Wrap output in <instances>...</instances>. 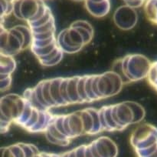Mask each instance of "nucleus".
<instances>
[{
  "instance_id": "bb28decb",
  "label": "nucleus",
  "mask_w": 157,
  "mask_h": 157,
  "mask_svg": "<svg viewBox=\"0 0 157 157\" xmlns=\"http://www.w3.org/2000/svg\"><path fill=\"white\" fill-rule=\"evenodd\" d=\"M127 6H130L132 8H137L142 6L144 4V2L140 1V0H124Z\"/></svg>"
},
{
  "instance_id": "20e7f679",
  "label": "nucleus",
  "mask_w": 157,
  "mask_h": 157,
  "mask_svg": "<svg viewBox=\"0 0 157 157\" xmlns=\"http://www.w3.org/2000/svg\"><path fill=\"white\" fill-rule=\"evenodd\" d=\"M85 6L92 15L102 17L110 11V4L109 0H85Z\"/></svg>"
},
{
  "instance_id": "f8f14e48",
  "label": "nucleus",
  "mask_w": 157,
  "mask_h": 157,
  "mask_svg": "<svg viewBox=\"0 0 157 157\" xmlns=\"http://www.w3.org/2000/svg\"><path fill=\"white\" fill-rule=\"evenodd\" d=\"M144 9L149 19L157 24V0H147Z\"/></svg>"
},
{
  "instance_id": "dca6fc26",
  "label": "nucleus",
  "mask_w": 157,
  "mask_h": 157,
  "mask_svg": "<svg viewBox=\"0 0 157 157\" xmlns=\"http://www.w3.org/2000/svg\"><path fill=\"white\" fill-rule=\"evenodd\" d=\"M67 31L71 40L72 42H73L75 46L81 48L84 46H85L82 36H81L80 32H78L75 28L70 27L69 29H67Z\"/></svg>"
},
{
  "instance_id": "c85d7f7f",
  "label": "nucleus",
  "mask_w": 157,
  "mask_h": 157,
  "mask_svg": "<svg viewBox=\"0 0 157 157\" xmlns=\"http://www.w3.org/2000/svg\"><path fill=\"white\" fill-rule=\"evenodd\" d=\"M89 147H90V151H91V152H92V154H93L94 157H101V155L99 154V152H98V149H97L94 142L93 141L92 143H90V144H89Z\"/></svg>"
},
{
  "instance_id": "f3484780",
  "label": "nucleus",
  "mask_w": 157,
  "mask_h": 157,
  "mask_svg": "<svg viewBox=\"0 0 157 157\" xmlns=\"http://www.w3.org/2000/svg\"><path fill=\"white\" fill-rule=\"evenodd\" d=\"M86 76H87V75L79 76V79H78V95H79V98H80V101H81V103H87V102H89L88 98H87V94H86V91H85Z\"/></svg>"
},
{
  "instance_id": "c756f323",
  "label": "nucleus",
  "mask_w": 157,
  "mask_h": 157,
  "mask_svg": "<svg viewBox=\"0 0 157 157\" xmlns=\"http://www.w3.org/2000/svg\"><path fill=\"white\" fill-rule=\"evenodd\" d=\"M85 157H94L93 154H92L91 151H90V147H89V145H86Z\"/></svg>"
},
{
  "instance_id": "6e6552de",
  "label": "nucleus",
  "mask_w": 157,
  "mask_h": 157,
  "mask_svg": "<svg viewBox=\"0 0 157 157\" xmlns=\"http://www.w3.org/2000/svg\"><path fill=\"white\" fill-rule=\"evenodd\" d=\"M61 79H62V78H56L51 79V95H52V99L56 104V106H61L65 105L62 98H61V92H60V85H61Z\"/></svg>"
},
{
  "instance_id": "f257e3e1",
  "label": "nucleus",
  "mask_w": 157,
  "mask_h": 157,
  "mask_svg": "<svg viewBox=\"0 0 157 157\" xmlns=\"http://www.w3.org/2000/svg\"><path fill=\"white\" fill-rule=\"evenodd\" d=\"M150 66V61L144 55H128L122 60L123 72L129 81L147 76Z\"/></svg>"
},
{
  "instance_id": "2eb2a0df",
  "label": "nucleus",
  "mask_w": 157,
  "mask_h": 157,
  "mask_svg": "<svg viewBox=\"0 0 157 157\" xmlns=\"http://www.w3.org/2000/svg\"><path fill=\"white\" fill-rule=\"evenodd\" d=\"M58 43H57V41H55V42H53L52 44L49 45V46H45V47H42V48H37V47H34V46H31L32 48V51L33 52V53L36 55L37 57L38 58V59L42 57H44L45 55H48L49 53L52 52L55 48L58 46Z\"/></svg>"
},
{
  "instance_id": "393cba45",
  "label": "nucleus",
  "mask_w": 157,
  "mask_h": 157,
  "mask_svg": "<svg viewBox=\"0 0 157 157\" xmlns=\"http://www.w3.org/2000/svg\"><path fill=\"white\" fill-rule=\"evenodd\" d=\"M63 52H64L63 51H62V52H60V53L58 54V55H57V56L55 57V58H53V59L51 60L50 62H48L46 63L44 66H55V65L58 64V63L60 61H61V58H62Z\"/></svg>"
},
{
  "instance_id": "a878e982",
  "label": "nucleus",
  "mask_w": 157,
  "mask_h": 157,
  "mask_svg": "<svg viewBox=\"0 0 157 157\" xmlns=\"http://www.w3.org/2000/svg\"><path fill=\"white\" fill-rule=\"evenodd\" d=\"M85 148L86 145H82L75 148V155L76 157H85Z\"/></svg>"
},
{
  "instance_id": "6ab92c4d",
  "label": "nucleus",
  "mask_w": 157,
  "mask_h": 157,
  "mask_svg": "<svg viewBox=\"0 0 157 157\" xmlns=\"http://www.w3.org/2000/svg\"><path fill=\"white\" fill-rule=\"evenodd\" d=\"M55 30V18H52L51 21L46 23L45 25L40 27L33 28L32 29V31L33 33H44V32H50V31Z\"/></svg>"
},
{
  "instance_id": "0eeeda50",
  "label": "nucleus",
  "mask_w": 157,
  "mask_h": 157,
  "mask_svg": "<svg viewBox=\"0 0 157 157\" xmlns=\"http://www.w3.org/2000/svg\"><path fill=\"white\" fill-rule=\"evenodd\" d=\"M68 119L73 138L84 134V126L81 111L68 114Z\"/></svg>"
},
{
  "instance_id": "aec40b11",
  "label": "nucleus",
  "mask_w": 157,
  "mask_h": 157,
  "mask_svg": "<svg viewBox=\"0 0 157 157\" xmlns=\"http://www.w3.org/2000/svg\"><path fill=\"white\" fill-rule=\"evenodd\" d=\"M92 78H93V75H87V76H86L85 91H86V94H87V98H88L89 102H93V101H95V100H98V99H97V97L95 96L93 91H92V86H91Z\"/></svg>"
},
{
  "instance_id": "7ed1b4c3",
  "label": "nucleus",
  "mask_w": 157,
  "mask_h": 157,
  "mask_svg": "<svg viewBox=\"0 0 157 157\" xmlns=\"http://www.w3.org/2000/svg\"><path fill=\"white\" fill-rule=\"evenodd\" d=\"M94 142L101 157H117V146L110 138L102 136Z\"/></svg>"
},
{
  "instance_id": "9d476101",
  "label": "nucleus",
  "mask_w": 157,
  "mask_h": 157,
  "mask_svg": "<svg viewBox=\"0 0 157 157\" xmlns=\"http://www.w3.org/2000/svg\"><path fill=\"white\" fill-rule=\"evenodd\" d=\"M15 63L10 55L2 54L1 56V75H10L15 69Z\"/></svg>"
},
{
  "instance_id": "ddd939ff",
  "label": "nucleus",
  "mask_w": 157,
  "mask_h": 157,
  "mask_svg": "<svg viewBox=\"0 0 157 157\" xmlns=\"http://www.w3.org/2000/svg\"><path fill=\"white\" fill-rule=\"evenodd\" d=\"M50 84L51 79L43 80V81H41V91H42L43 97H44L46 103L48 104V106L51 108L57 107L56 104H55V101L53 100L52 95H51Z\"/></svg>"
},
{
  "instance_id": "1a4fd4ad",
  "label": "nucleus",
  "mask_w": 157,
  "mask_h": 157,
  "mask_svg": "<svg viewBox=\"0 0 157 157\" xmlns=\"http://www.w3.org/2000/svg\"><path fill=\"white\" fill-rule=\"evenodd\" d=\"M78 79H79V76L68 78V83H67V95H68L71 103H81L78 92Z\"/></svg>"
},
{
  "instance_id": "7c9ffc66",
  "label": "nucleus",
  "mask_w": 157,
  "mask_h": 157,
  "mask_svg": "<svg viewBox=\"0 0 157 157\" xmlns=\"http://www.w3.org/2000/svg\"><path fill=\"white\" fill-rule=\"evenodd\" d=\"M67 157H76V155H75V149L67 152Z\"/></svg>"
},
{
  "instance_id": "a211bd4d",
  "label": "nucleus",
  "mask_w": 157,
  "mask_h": 157,
  "mask_svg": "<svg viewBox=\"0 0 157 157\" xmlns=\"http://www.w3.org/2000/svg\"><path fill=\"white\" fill-rule=\"evenodd\" d=\"M53 18L54 17L53 15H52V12H51V9L48 8V11L46 12L45 15H44V16L41 17L40 19L37 20V21L32 22H29V26H30L31 29L40 27V26H44V25H45L46 23H48L49 21H51Z\"/></svg>"
},
{
  "instance_id": "5701e85b",
  "label": "nucleus",
  "mask_w": 157,
  "mask_h": 157,
  "mask_svg": "<svg viewBox=\"0 0 157 157\" xmlns=\"http://www.w3.org/2000/svg\"><path fill=\"white\" fill-rule=\"evenodd\" d=\"M73 28H75V29L80 32V34H81V36H82L83 39H84V45L87 44V43H89L90 41H91L94 35L90 33L89 31H87V29H84V28L82 27H73Z\"/></svg>"
},
{
  "instance_id": "423d86ee",
  "label": "nucleus",
  "mask_w": 157,
  "mask_h": 157,
  "mask_svg": "<svg viewBox=\"0 0 157 157\" xmlns=\"http://www.w3.org/2000/svg\"><path fill=\"white\" fill-rule=\"evenodd\" d=\"M98 88L102 99L114 95V86L108 72L99 75Z\"/></svg>"
},
{
  "instance_id": "cd10ccee",
  "label": "nucleus",
  "mask_w": 157,
  "mask_h": 157,
  "mask_svg": "<svg viewBox=\"0 0 157 157\" xmlns=\"http://www.w3.org/2000/svg\"><path fill=\"white\" fill-rule=\"evenodd\" d=\"M2 157H15V154L11 149L10 146L6 148H2Z\"/></svg>"
},
{
  "instance_id": "4be33fe9",
  "label": "nucleus",
  "mask_w": 157,
  "mask_h": 157,
  "mask_svg": "<svg viewBox=\"0 0 157 157\" xmlns=\"http://www.w3.org/2000/svg\"><path fill=\"white\" fill-rule=\"evenodd\" d=\"M34 90H35V95H36L38 102H39L40 104L43 106V108H44V109H46V110L51 109V107L48 106V104L46 103V101L44 100V97H43L42 91H41V82H40V83H38V84L37 85L35 88H34Z\"/></svg>"
},
{
  "instance_id": "c9c22d12",
  "label": "nucleus",
  "mask_w": 157,
  "mask_h": 157,
  "mask_svg": "<svg viewBox=\"0 0 157 157\" xmlns=\"http://www.w3.org/2000/svg\"><path fill=\"white\" fill-rule=\"evenodd\" d=\"M140 1H142V2H146L147 0H140Z\"/></svg>"
},
{
  "instance_id": "2f4dec72",
  "label": "nucleus",
  "mask_w": 157,
  "mask_h": 157,
  "mask_svg": "<svg viewBox=\"0 0 157 157\" xmlns=\"http://www.w3.org/2000/svg\"><path fill=\"white\" fill-rule=\"evenodd\" d=\"M43 155L44 157H53L52 153H47V152H43Z\"/></svg>"
},
{
  "instance_id": "f704fd0d",
  "label": "nucleus",
  "mask_w": 157,
  "mask_h": 157,
  "mask_svg": "<svg viewBox=\"0 0 157 157\" xmlns=\"http://www.w3.org/2000/svg\"><path fill=\"white\" fill-rule=\"evenodd\" d=\"M74 1H77V2H81V1H85V0H74Z\"/></svg>"
},
{
  "instance_id": "4468645a",
  "label": "nucleus",
  "mask_w": 157,
  "mask_h": 157,
  "mask_svg": "<svg viewBox=\"0 0 157 157\" xmlns=\"http://www.w3.org/2000/svg\"><path fill=\"white\" fill-rule=\"evenodd\" d=\"M127 104L130 106L133 115V123H138V122L141 121L144 119V115H145V111H144V108L139 105L138 103H130V102H127Z\"/></svg>"
},
{
  "instance_id": "39448f33",
  "label": "nucleus",
  "mask_w": 157,
  "mask_h": 157,
  "mask_svg": "<svg viewBox=\"0 0 157 157\" xmlns=\"http://www.w3.org/2000/svg\"><path fill=\"white\" fill-rule=\"evenodd\" d=\"M41 0H21V14L22 20L29 22L38 12Z\"/></svg>"
},
{
  "instance_id": "72a5a7b5",
  "label": "nucleus",
  "mask_w": 157,
  "mask_h": 157,
  "mask_svg": "<svg viewBox=\"0 0 157 157\" xmlns=\"http://www.w3.org/2000/svg\"><path fill=\"white\" fill-rule=\"evenodd\" d=\"M52 155H53V157H61V154H55V153H52Z\"/></svg>"
},
{
  "instance_id": "473e14b6",
  "label": "nucleus",
  "mask_w": 157,
  "mask_h": 157,
  "mask_svg": "<svg viewBox=\"0 0 157 157\" xmlns=\"http://www.w3.org/2000/svg\"><path fill=\"white\" fill-rule=\"evenodd\" d=\"M147 157H157V150L156 151V152H153V154H151V155H149V156H147Z\"/></svg>"
},
{
  "instance_id": "9b49d317",
  "label": "nucleus",
  "mask_w": 157,
  "mask_h": 157,
  "mask_svg": "<svg viewBox=\"0 0 157 157\" xmlns=\"http://www.w3.org/2000/svg\"><path fill=\"white\" fill-rule=\"evenodd\" d=\"M81 118L84 126V134H93L94 124L93 117L89 112L88 109H85L81 111Z\"/></svg>"
},
{
  "instance_id": "f03ea898",
  "label": "nucleus",
  "mask_w": 157,
  "mask_h": 157,
  "mask_svg": "<svg viewBox=\"0 0 157 157\" xmlns=\"http://www.w3.org/2000/svg\"><path fill=\"white\" fill-rule=\"evenodd\" d=\"M117 26L124 30L132 29L137 22V13L134 8L125 5L118 8L113 15Z\"/></svg>"
},
{
  "instance_id": "b1692460",
  "label": "nucleus",
  "mask_w": 157,
  "mask_h": 157,
  "mask_svg": "<svg viewBox=\"0 0 157 157\" xmlns=\"http://www.w3.org/2000/svg\"><path fill=\"white\" fill-rule=\"evenodd\" d=\"M71 27H82L84 29H87V31L90 32L91 34L94 35V29L92 27L91 25L87 21H84V20H78V21L75 22L71 24Z\"/></svg>"
},
{
  "instance_id": "412c9836",
  "label": "nucleus",
  "mask_w": 157,
  "mask_h": 157,
  "mask_svg": "<svg viewBox=\"0 0 157 157\" xmlns=\"http://www.w3.org/2000/svg\"><path fill=\"white\" fill-rule=\"evenodd\" d=\"M67 83H68V78H62L61 85H60V92H61V98L65 105L71 104V101L69 99L68 95H67Z\"/></svg>"
}]
</instances>
